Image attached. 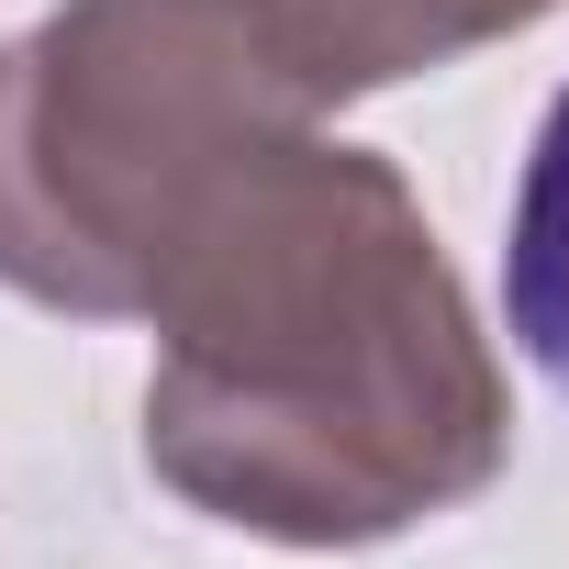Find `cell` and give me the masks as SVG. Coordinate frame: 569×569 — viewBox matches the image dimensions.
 <instances>
[{
	"label": "cell",
	"instance_id": "3",
	"mask_svg": "<svg viewBox=\"0 0 569 569\" xmlns=\"http://www.w3.org/2000/svg\"><path fill=\"white\" fill-rule=\"evenodd\" d=\"M558 0H279L291 23V57L313 79V101H358V90H391V79H436L525 23H547Z\"/></svg>",
	"mask_w": 569,
	"mask_h": 569
},
{
	"label": "cell",
	"instance_id": "2",
	"mask_svg": "<svg viewBox=\"0 0 569 569\" xmlns=\"http://www.w3.org/2000/svg\"><path fill=\"white\" fill-rule=\"evenodd\" d=\"M313 123L279 0H57L0 46V279L134 325L179 234Z\"/></svg>",
	"mask_w": 569,
	"mask_h": 569
},
{
	"label": "cell",
	"instance_id": "4",
	"mask_svg": "<svg viewBox=\"0 0 569 569\" xmlns=\"http://www.w3.org/2000/svg\"><path fill=\"white\" fill-rule=\"evenodd\" d=\"M502 302H513L525 358L569 391V90L547 101V123H536V146H525V179H513V223H502Z\"/></svg>",
	"mask_w": 569,
	"mask_h": 569
},
{
	"label": "cell",
	"instance_id": "1",
	"mask_svg": "<svg viewBox=\"0 0 569 569\" xmlns=\"http://www.w3.org/2000/svg\"><path fill=\"white\" fill-rule=\"evenodd\" d=\"M146 469L268 547H380L513 458V380L391 157L268 146L157 268Z\"/></svg>",
	"mask_w": 569,
	"mask_h": 569
}]
</instances>
